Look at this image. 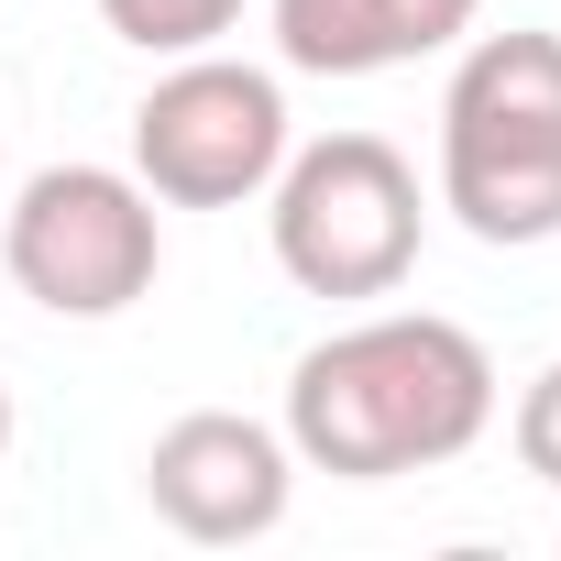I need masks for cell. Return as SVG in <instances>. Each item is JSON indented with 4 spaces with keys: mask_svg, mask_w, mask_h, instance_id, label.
Returning a JSON list of instances; mask_svg holds the SVG:
<instances>
[{
    "mask_svg": "<svg viewBox=\"0 0 561 561\" xmlns=\"http://www.w3.org/2000/svg\"><path fill=\"white\" fill-rule=\"evenodd\" d=\"M495 353L440 309H364L287 364V451L331 484L440 473L495 430Z\"/></svg>",
    "mask_w": 561,
    "mask_h": 561,
    "instance_id": "6da1fadb",
    "label": "cell"
},
{
    "mask_svg": "<svg viewBox=\"0 0 561 561\" xmlns=\"http://www.w3.org/2000/svg\"><path fill=\"white\" fill-rule=\"evenodd\" d=\"M440 209L495 253L561 242V34H462L440 89Z\"/></svg>",
    "mask_w": 561,
    "mask_h": 561,
    "instance_id": "7a4b0ae2",
    "label": "cell"
},
{
    "mask_svg": "<svg viewBox=\"0 0 561 561\" xmlns=\"http://www.w3.org/2000/svg\"><path fill=\"white\" fill-rule=\"evenodd\" d=\"M264 242L287 264V287L309 298H397L419 275V242H430V198H419V165L386 144V133H320V144H287L264 187Z\"/></svg>",
    "mask_w": 561,
    "mask_h": 561,
    "instance_id": "3957f363",
    "label": "cell"
},
{
    "mask_svg": "<svg viewBox=\"0 0 561 561\" xmlns=\"http://www.w3.org/2000/svg\"><path fill=\"white\" fill-rule=\"evenodd\" d=\"M0 275L45 320H122L165 275V198L133 165H34L0 209Z\"/></svg>",
    "mask_w": 561,
    "mask_h": 561,
    "instance_id": "277c9868",
    "label": "cell"
},
{
    "mask_svg": "<svg viewBox=\"0 0 561 561\" xmlns=\"http://www.w3.org/2000/svg\"><path fill=\"white\" fill-rule=\"evenodd\" d=\"M298 122H287V78L275 67H242L220 45L198 56H165V78L133 100V176L165 198V209H242L275 187Z\"/></svg>",
    "mask_w": 561,
    "mask_h": 561,
    "instance_id": "5b68a950",
    "label": "cell"
},
{
    "mask_svg": "<svg viewBox=\"0 0 561 561\" xmlns=\"http://www.w3.org/2000/svg\"><path fill=\"white\" fill-rule=\"evenodd\" d=\"M298 495V451L275 419H242V408H187L154 430L144 451V506L198 539V550H231V539H264Z\"/></svg>",
    "mask_w": 561,
    "mask_h": 561,
    "instance_id": "8992f818",
    "label": "cell"
},
{
    "mask_svg": "<svg viewBox=\"0 0 561 561\" xmlns=\"http://www.w3.org/2000/svg\"><path fill=\"white\" fill-rule=\"evenodd\" d=\"M264 23H275V67L298 78H386L451 56L484 23V0H264Z\"/></svg>",
    "mask_w": 561,
    "mask_h": 561,
    "instance_id": "52a82bcc",
    "label": "cell"
},
{
    "mask_svg": "<svg viewBox=\"0 0 561 561\" xmlns=\"http://www.w3.org/2000/svg\"><path fill=\"white\" fill-rule=\"evenodd\" d=\"M100 23L133 45V56H198L242 23V0H100Z\"/></svg>",
    "mask_w": 561,
    "mask_h": 561,
    "instance_id": "ba28073f",
    "label": "cell"
},
{
    "mask_svg": "<svg viewBox=\"0 0 561 561\" xmlns=\"http://www.w3.org/2000/svg\"><path fill=\"white\" fill-rule=\"evenodd\" d=\"M506 440H517V462L561 495V364H539L528 386H517V408H506Z\"/></svg>",
    "mask_w": 561,
    "mask_h": 561,
    "instance_id": "9c48e42d",
    "label": "cell"
},
{
    "mask_svg": "<svg viewBox=\"0 0 561 561\" xmlns=\"http://www.w3.org/2000/svg\"><path fill=\"white\" fill-rule=\"evenodd\" d=\"M0 462H12V386H0Z\"/></svg>",
    "mask_w": 561,
    "mask_h": 561,
    "instance_id": "30bf717a",
    "label": "cell"
}]
</instances>
